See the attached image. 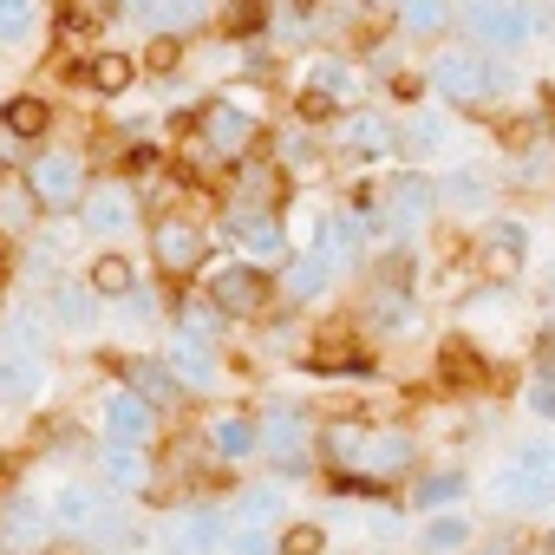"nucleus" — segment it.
Instances as JSON below:
<instances>
[{
    "mask_svg": "<svg viewBox=\"0 0 555 555\" xmlns=\"http://www.w3.org/2000/svg\"><path fill=\"white\" fill-rule=\"evenodd\" d=\"M366 92H373V86H366L353 47H314V53L295 60V112L314 118V125H327V118L366 105Z\"/></svg>",
    "mask_w": 555,
    "mask_h": 555,
    "instance_id": "4",
    "label": "nucleus"
},
{
    "mask_svg": "<svg viewBox=\"0 0 555 555\" xmlns=\"http://www.w3.org/2000/svg\"><path fill=\"white\" fill-rule=\"evenodd\" d=\"M522 399H529V412H535V418H548V425H555V379H548V373H535Z\"/></svg>",
    "mask_w": 555,
    "mask_h": 555,
    "instance_id": "44",
    "label": "nucleus"
},
{
    "mask_svg": "<svg viewBox=\"0 0 555 555\" xmlns=\"http://www.w3.org/2000/svg\"><path fill=\"white\" fill-rule=\"evenodd\" d=\"M196 295L222 321H268V308H274V274L255 268V261H242V255H229V261H209L196 274Z\"/></svg>",
    "mask_w": 555,
    "mask_h": 555,
    "instance_id": "9",
    "label": "nucleus"
},
{
    "mask_svg": "<svg viewBox=\"0 0 555 555\" xmlns=\"http://www.w3.org/2000/svg\"><path fill=\"white\" fill-rule=\"evenodd\" d=\"M490 496H496V509H509V516H535V509H548V503L529 490V477H522L516 464H503V470L490 477Z\"/></svg>",
    "mask_w": 555,
    "mask_h": 555,
    "instance_id": "42",
    "label": "nucleus"
},
{
    "mask_svg": "<svg viewBox=\"0 0 555 555\" xmlns=\"http://www.w3.org/2000/svg\"><path fill=\"white\" fill-rule=\"evenodd\" d=\"M47 509H53V535H99V522L112 516V490L92 477H66L47 496Z\"/></svg>",
    "mask_w": 555,
    "mask_h": 555,
    "instance_id": "21",
    "label": "nucleus"
},
{
    "mask_svg": "<svg viewBox=\"0 0 555 555\" xmlns=\"http://www.w3.org/2000/svg\"><path fill=\"white\" fill-rule=\"evenodd\" d=\"M457 40L496 60H516L535 47V21L522 0H457Z\"/></svg>",
    "mask_w": 555,
    "mask_h": 555,
    "instance_id": "10",
    "label": "nucleus"
},
{
    "mask_svg": "<svg viewBox=\"0 0 555 555\" xmlns=\"http://www.w3.org/2000/svg\"><path fill=\"white\" fill-rule=\"evenodd\" d=\"M314 451L340 483H353V496H373V483H392V477H405L418 464V438L405 425H366V418L321 425Z\"/></svg>",
    "mask_w": 555,
    "mask_h": 555,
    "instance_id": "3",
    "label": "nucleus"
},
{
    "mask_svg": "<svg viewBox=\"0 0 555 555\" xmlns=\"http://www.w3.org/2000/svg\"><path fill=\"white\" fill-rule=\"evenodd\" d=\"M222 327H229V321H222V314H216V308H209L196 288L177 301V327H170V334H183V340H203V347H222Z\"/></svg>",
    "mask_w": 555,
    "mask_h": 555,
    "instance_id": "40",
    "label": "nucleus"
},
{
    "mask_svg": "<svg viewBox=\"0 0 555 555\" xmlns=\"http://www.w3.org/2000/svg\"><path fill=\"white\" fill-rule=\"evenodd\" d=\"M535 373H548L555 379V321L542 327V340H535Z\"/></svg>",
    "mask_w": 555,
    "mask_h": 555,
    "instance_id": "45",
    "label": "nucleus"
},
{
    "mask_svg": "<svg viewBox=\"0 0 555 555\" xmlns=\"http://www.w3.org/2000/svg\"><path fill=\"white\" fill-rule=\"evenodd\" d=\"M386 27H392L412 53H431V47L457 40V0H392V8H386Z\"/></svg>",
    "mask_w": 555,
    "mask_h": 555,
    "instance_id": "18",
    "label": "nucleus"
},
{
    "mask_svg": "<svg viewBox=\"0 0 555 555\" xmlns=\"http://www.w3.org/2000/svg\"><path fill=\"white\" fill-rule=\"evenodd\" d=\"M496 196H503V183H496L490 170H477V164H457V170L438 177V209H444V216L483 222V216H496Z\"/></svg>",
    "mask_w": 555,
    "mask_h": 555,
    "instance_id": "24",
    "label": "nucleus"
},
{
    "mask_svg": "<svg viewBox=\"0 0 555 555\" xmlns=\"http://www.w3.org/2000/svg\"><path fill=\"white\" fill-rule=\"evenodd\" d=\"M0 314H8V282H0Z\"/></svg>",
    "mask_w": 555,
    "mask_h": 555,
    "instance_id": "46",
    "label": "nucleus"
},
{
    "mask_svg": "<svg viewBox=\"0 0 555 555\" xmlns=\"http://www.w3.org/2000/svg\"><path fill=\"white\" fill-rule=\"evenodd\" d=\"M321 548H327V529H321V522H295L274 555H321Z\"/></svg>",
    "mask_w": 555,
    "mask_h": 555,
    "instance_id": "43",
    "label": "nucleus"
},
{
    "mask_svg": "<svg viewBox=\"0 0 555 555\" xmlns=\"http://www.w3.org/2000/svg\"><path fill=\"white\" fill-rule=\"evenodd\" d=\"M321 131H327V151L347 157V164H392V157H399L392 112H379V105H353V112L327 118Z\"/></svg>",
    "mask_w": 555,
    "mask_h": 555,
    "instance_id": "13",
    "label": "nucleus"
},
{
    "mask_svg": "<svg viewBox=\"0 0 555 555\" xmlns=\"http://www.w3.org/2000/svg\"><path fill=\"white\" fill-rule=\"evenodd\" d=\"M92 151L79 144V138H47L27 164H21V183L34 190V203H40V216H73L79 209V196L92 190Z\"/></svg>",
    "mask_w": 555,
    "mask_h": 555,
    "instance_id": "5",
    "label": "nucleus"
},
{
    "mask_svg": "<svg viewBox=\"0 0 555 555\" xmlns=\"http://www.w3.org/2000/svg\"><path fill=\"white\" fill-rule=\"evenodd\" d=\"M125 21L144 40H209L216 34V0H125Z\"/></svg>",
    "mask_w": 555,
    "mask_h": 555,
    "instance_id": "14",
    "label": "nucleus"
},
{
    "mask_svg": "<svg viewBox=\"0 0 555 555\" xmlns=\"http://www.w3.org/2000/svg\"><path fill=\"white\" fill-rule=\"evenodd\" d=\"M47 27V0H0V53L34 47Z\"/></svg>",
    "mask_w": 555,
    "mask_h": 555,
    "instance_id": "37",
    "label": "nucleus"
},
{
    "mask_svg": "<svg viewBox=\"0 0 555 555\" xmlns=\"http://www.w3.org/2000/svg\"><path fill=\"white\" fill-rule=\"evenodd\" d=\"M334 282H340V268L321 248H295L282 268H274V301L282 308H314V301L334 295Z\"/></svg>",
    "mask_w": 555,
    "mask_h": 555,
    "instance_id": "20",
    "label": "nucleus"
},
{
    "mask_svg": "<svg viewBox=\"0 0 555 555\" xmlns=\"http://www.w3.org/2000/svg\"><path fill=\"white\" fill-rule=\"evenodd\" d=\"M144 190L125 177V170H105V177H92V190L79 196V209H73V222L92 235V242H105V248H118V242H131L138 229H144Z\"/></svg>",
    "mask_w": 555,
    "mask_h": 555,
    "instance_id": "8",
    "label": "nucleus"
},
{
    "mask_svg": "<svg viewBox=\"0 0 555 555\" xmlns=\"http://www.w3.org/2000/svg\"><path fill=\"white\" fill-rule=\"evenodd\" d=\"M470 268H477V282L516 288L529 274V222L522 216H483L470 235Z\"/></svg>",
    "mask_w": 555,
    "mask_h": 555,
    "instance_id": "11",
    "label": "nucleus"
},
{
    "mask_svg": "<svg viewBox=\"0 0 555 555\" xmlns=\"http://www.w3.org/2000/svg\"><path fill=\"white\" fill-rule=\"evenodd\" d=\"M47 386H53L47 353H21V347L0 340V405H8V412H27V405L47 399Z\"/></svg>",
    "mask_w": 555,
    "mask_h": 555,
    "instance_id": "25",
    "label": "nucleus"
},
{
    "mask_svg": "<svg viewBox=\"0 0 555 555\" xmlns=\"http://www.w3.org/2000/svg\"><path fill=\"white\" fill-rule=\"evenodd\" d=\"M164 366L177 373V386H183V399H209L216 386H222V366H216V347H203V340H183V334H170L164 347Z\"/></svg>",
    "mask_w": 555,
    "mask_h": 555,
    "instance_id": "27",
    "label": "nucleus"
},
{
    "mask_svg": "<svg viewBox=\"0 0 555 555\" xmlns=\"http://www.w3.org/2000/svg\"><path fill=\"white\" fill-rule=\"evenodd\" d=\"M209 222L190 216V209H157L144 216V248H151V268L177 288H196V274L209 268Z\"/></svg>",
    "mask_w": 555,
    "mask_h": 555,
    "instance_id": "7",
    "label": "nucleus"
},
{
    "mask_svg": "<svg viewBox=\"0 0 555 555\" xmlns=\"http://www.w3.org/2000/svg\"><path fill=\"white\" fill-rule=\"evenodd\" d=\"M418 79H425V92H431L444 112H457V118L496 112L503 99H516V92H522L516 60L477 53V47H464V40H444V47L418 53Z\"/></svg>",
    "mask_w": 555,
    "mask_h": 555,
    "instance_id": "2",
    "label": "nucleus"
},
{
    "mask_svg": "<svg viewBox=\"0 0 555 555\" xmlns=\"http://www.w3.org/2000/svg\"><path fill=\"white\" fill-rule=\"evenodd\" d=\"M222 516H229V535H268L274 522L288 516V490H274V483H248V490H235V496L222 503Z\"/></svg>",
    "mask_w": 555,
    "mask_h": 555,
    "instance_id": "28",
    "label": "nucleus"
},
{
    "mask_svg": "<svg viewBox=\"0 0 555 555\" xmlns=\"http://www.w3.org/2000/svg\"><path fill=\"white\" fill-rule=\"evenodd\" d=\"M99 431H105V444H138V451H151L157 431H164V412H157L151 399H138L131 386H112L105 405H99Z\"/></svg>",
    "mask_w": 555,
    "mask_h": 555,
    "instance_id": "19",
    "label": "nucleus"
},
{
    "mask_svg": "<svg viewBox=\"0 0 555 555\" xmlns=\"http://www.w3.org/2000/svg\"><path fill=\"white\" fill-rule=\"evenodd\" d=\"M470 542V516H457V509H438V516H425V529H418V548L425 555H457Z\"/></svg>",
    "mask_w": 555,
    "mask_h": 555,
    "instance_id": "41",
    "label": "nucleus"
},
{
    "mask_svg": "<svg viewBox=\"0 0 555 555\" xmlns=\"http://www.w3.org/2000/svg\"><path fill=\"white\" fill-rule=\"evenodd\" d=\"M509 464L529 477V490H535L542 503H555V438H522V444L509 451Z\"/></svg>",
    "mask_w": 555,
    "mask_h": 555,
    "instance_id": "39",
    "label": "nucleus"
},
{
    "mask_svg": "<svg viewBox=\"0 0 555 555\" xmlns=\"http://www.w3.org/2000/svg\"><path fill=\"white\" fill-rule=\"evenodd\" d=\"M105 321H118V327H164V282H144L138 274V288L131 295H118L112 308H105Z\"/></svg>",
    "mask_w": 555,
    "mask_h": 555,
    "instance_id": "36",
    "label": "nucleus"
},
{
    "mask_svg": "<svg viewBox=\"0 0 555 555\" xmlns=\"http://www.w3.org/2000/svg\"><path fill=\"white\" fill-rule=\"evenodd\" d=\"M268 157L301 183V177H314V170L327 164V131L295 112V118H282V125H268Z\"/></svg>",
    "mask_w": 555,
    "mask_h": 555,
    "instance_id": "22",
    "label": "nucleus"
},
{
    "mask_svg": "<svg viewBox=\"0 0 555 555\" xmlns=\"http://www.w3.org/2000/svg\"><path fill=\"white\" fill-rule=\"evenodd\" d=\"M0 340L8 347H21V353H53V321H47V308H40V295H27V301H8V314H0Z\"/></svg>",
    "mask_w": 555,
    "mask_h": 555,
    "instance_id": "33",
    "label": "nucleus"
},
{
    "mask_svg": "<svg viewBox=\"0 0 555 555\" xmlns=\"http://www.w3.org/2000/svg\"><path fill=\"white\" fill-rule=\"evenodd\" d=\"M203 451H209L216 464H248V457H255V412L222 405V412L203 425Z\"/></svg>",
    "mask_w": 555,
    "mask_h": 555,
    "instance_id": "30",
    "label": "nucleus"
},
{
    "mask_svg": "<svg viewBox=\"0 0 555 555\" xmlns=\"http://www.w3.org/2000/svg\"><path fill=\"white\" fill-rule=\"evenodd\" d=\"M86 288L112 308L118 295H131V288H138V261H131L125 248H99V255H92V268H86Z\"/></svg>",
    "mask_w": 555,
    "mask_h": 555,
    "instance_id": "35",
    "label": "nucleus"
},
{
    "mask_svg": "<svg viewBox=\"0 0 555 555\" xmlns=\"http://www.w3.org/2000/svg\"><path fill=\"white\" fill-rule=\"evenodd\" d=\"M99 483H105L112 496H144V490L157 483V464H151V451H138V444H99Z\"/></svg>",
    "mask_w": 555,
    "mask_h": 555,
    "instance_id": "29",
    "label": "nucleus"
},
{
    "mask_svg": "<svg viewBox=\"0 0 555 555\" xmlns=\"http://www.w3.org/2000/svg\"><path fill=\"white\" fill-rule=\"evenodd\" d=\"M248 86L255 79H229L183 112V170H196V177L222 170L229 177L242 157H255L268 144V99Z\"/></svg>",
    "mask_w": 555,
    "mask_h": 555,
    "instance_id": "1",
    "label": "nucleus"
},
{
    "mask_svg": "<svg viewBox=\"0 0 555 555\" xmlns=\"http://www.w3.org/2000/svg\"><path fill=\"white\" fill-rule=\"evenodd\" d=\"M40 308H47L53 334H66V340H86V334H99V327H105V301L86 288V274H66V268L40 288Z\"/></svg>",
    "mask_w": 555,
    "mask_h": 555,
    "instance_id": "15",
    "label": "nucleus"
},
{
    "mask_svg": "<svg viewBox=\"0 0 555 555\" xmlns=\"http://www.w3.org/2000/svg\"><path fill=\"white\" fill-rule=\"evenodd\" d=\"M53 542V509L40 490H8L0 496V555H40Z\"/></svg>",
    "mask_w": 555,
    "mask_h": 555,
    "instance_id": "17",
    "label": "nucleus"
},
{
    "mask_svg": "<svg viewBox=\"0 0 555 555\" xmlns=\"http://www.w3.org/2000/svg\"><path fill=\"white\" fill-rule=\"evenodd\" d=\"M464 490H470V477H464L457 464H438V470H418V477H412L405 509H412V516H438V509H457Z\"/></svg>",
    "mask_w": 555,
    "mask_h": 555,
    "instance_id": "32",
    "label": "nucleus"
},
{
    "mask_svg": "<svg viewBox=\"0 0 555 555\" xmlns=\"http://www.w3.org/2000/svg\"><path fill=\"white\" fill-rule=\"evenodd\" d=\"M40 222H47V216H40L34 190L21 183V170H0V235H8V242H27Z\"/></svg>",
    "mask_w": 555,
    "mask_h": 555,
    "instance_id": "34",
    "label": "nucleus"
},
{
    "mask_svg": "<svg viewBox=\"0 0 555 555\" xmlns=\"http://www.w3.org/2000/svg\"><path fill=\"white\" fill-rule=\"evenodd\" d=\"M392 131H399V157L405 164H438L444 151H451V138H457V125H451V112L444 105H412L405 118H392Z\"/></svg>",
    "mask_w": 555,
    "mask_h": 555,
    "instance_id": "23",
    "label": "nucleus"
},
{
    "mask_svg": "<svg viewBox=\"0 0 555 555\" xmlns=\"http://www.w3.org/2000/svg\"><path fill=\"white\" fill-rule=\"evenodd\" d=\"M274 0H216V34L222 40H261Z\"/></svg>",
    "mask_w": 555,
    "mask_h": 555,
    "instance_id": "38",
    "label": "nucleus"
},
{
    "mask_svg": "<svg viewBox=\"0 0 555 555\" xmlns=\"http://www.w3.org/2000/svg\"><path fill=\"white\" fill-rule=\"evenodd\" d=\"M60 125V105L47 92H8L0 99V170H21Z\"/></svg>",
    "mask_w": 555,
    "mask_h": 555,
    "instance_id": "12",
    "label": "nucleus"
},
{
    "mask_svg": "<svg viewBox=\"0 0 555 555\" xmlns=\"http://www.w3.org/2000/svg\"><path fill=\"white\" fill-rule=\"evenodd\" d=\"M157 542H164V555H216L229 542V516H222V503H183L157 522Z\"/></svg>",
    "mask_w": 555,
    "mask_h": 555,
    "instance_id": "16",
    "label": "nucleus"
},
{
    "mask_svg": "<svg viewBox=\"0 0 555 555\" xmlns=\"http://www.w3.org/2000/svg\"><path fill=\"white\" fill-rule=\"evenodd\" d=\"M73 73L86 79V92L92 99H125V92H138V53H125V47H86L79 60H73Z\"/></svg>",
    "mask_w": 555,
    "mask_h": 555,
    "instance_id": "26",
    "label": "nucleus"
},
{
    "mask_svg": "<svg viewBox=\"0 0 555 555\" xmlns=\"http://www.w3.org/2000/svg\"><path fill=\"white\" fill-rule=\"evenodd\" d=\"M314 438H321V418L295 399H268L255 412V457H268V470H282V477H308L321 464Z\"/></svg>",
    "mask_w": 555,
    "mask_h": 555,
    "instance_id": "6",
    "label": "nucleus"
},
{
    "mask_svg": "<svg viewBox=\"0 0 555 555\" xmlns=\"http://www.w3.org/2000/svg\"><path fill=\"white\" fill-rule=\"evenodd\" d=\"M118 379H125L138 399H151L157 412H177V405H183V386H177V373L164 366V353H131V360L118 366Z\"/></svg>",
    "mask_w": 555,
    "mask_h": 555,
    "instance_id": "31",
    "label": "nucleus"
}]
</instances>
